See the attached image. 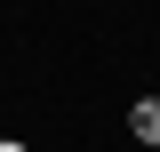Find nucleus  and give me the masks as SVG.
Wrapping results in <instances>:
<instances>
[{
	"mask_svg": "<svg viewBox=\"0 0 160 152\" xmlns=\"http://www.w3.org/2000/svg\"><path fill=\"white\" fill-rule=\"evenodd\" d=\"M0 152H32V144H24V136H0Z\"/></svg>",
	"mask_w": 160,
	"mask_h": 152,
	"instance_id": "obj_2",
	"label": "nucleus"
},
{
	"mask_svg": "<svg viewBox=\"0 0 160 152\" xmlns=\"http://www.w3.org/2000/svg\"><path fill=\"white\" fill-rule=\"evenodd\" d=\"M128 136L160 152V96H136V104H128Z\"/></svg>",
	"mask_w": 160,
	"mask_h": 152,
	"instance_id": "obj_1",
	"label": "nucleus"
}]
</instances>
